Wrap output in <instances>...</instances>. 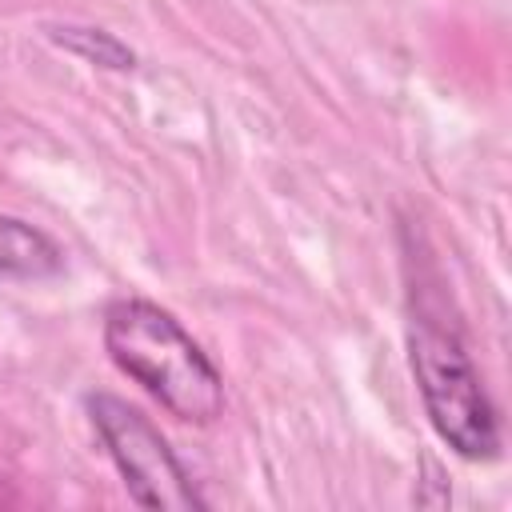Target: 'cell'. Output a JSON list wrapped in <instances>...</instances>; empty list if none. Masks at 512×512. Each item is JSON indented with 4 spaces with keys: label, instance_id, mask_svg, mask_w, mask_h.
Returning <instances> with one entry per match:
<instances>
[{
    "label": "cell",
    "instance_id": "obj_1",
    "mask_svg": "<svg viewBox=\"0 0 512 512\" xmlns=\"http://www.w3.org/2000/svg\"><path fill=\"white\" fill-rule=\"evenodd\" d=\"M104 348L120 372L152 392L172 416L208 424L224 408V380L200 344L156 304L116 300L104 312Z\"/></svg>",
    "mask_w": 512,
    "mask_h": 512
},
{
    "label": "cell",
    "instance_id": "obj_2",
    "mask_svg": "<svg viewBox=\"0 0 512 512\" xmlns=\"http://www.w3.org/2000/svg\"><path fill=\"white\" fill-rule=\"evenodd\" d=\"M408 364L436 436L464 460H492L500 452L496 412L456 332L432 320H412Z\"/></svg>",
    "mask_w": 512,
    "mask_h": 512
},
{
    "label": "cell",
    "instance_id": "obj_3",
    "mask_svg": "<svg viewBox=\"0 0 512 512\" xmlns=\"http://www.w3.org/2000/svg\"><path fill=\"white\" fill-rule=\"evenodd\" d=\"M88 416H92L108 456L116 460L128 496L140 508H156V512L204 508V500L192 488L188 472L180 468L176 452L168 448V440L156 432V424L144 412H136L120 396L96 392V396H88Z\"/></svg>",
    "mask_w": 512,
    "mask_h": 512
},
{
    "label": "cell",
    "instance_id": "obj_4",
    "mask_svg": "<svg viewBox=\"0 0 512 512\" xmlns=\"http://www.w3.org/2000/svg\"><path fill=\"white\" fill-rule=\"evenodd\" d=\"M60 268H64V252L48 232L32 228L28 220L0 216V272L4 276L44 280V276H56Z\"/></svg>",
    "mask_w": 512,
    "mask_h": 512
},
{
    "label": "cell",
    "instance_id": "obj_5",
    "mask_svg": "<svg viewBox=\"0 0 512 512\" xmlns=\"http://www.w3.org/2000/svg\"><path fill=\"white\" fill-rule=\"evenodd\" d=\"M52 40L64 44L68 52L84 56L88 64H100V68H132L136 56L128 44H120L112 32H100V28H80V24H60L52 28Z\"/></svg>",
    "mask_w": 512,
    "mask_h": 512
}]
</instances>
